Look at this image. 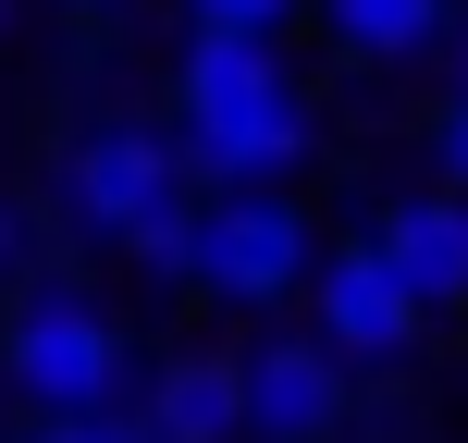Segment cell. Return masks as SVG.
Returning <instances> with one entry per match:
<instances>
[{
    "label": "cell",
    "mask_w": 468,
    "mask_h": 443,
    "mask_svg": "<svg viewBox=\"0 0 468 443\" xmlns=\"http://www.w3.org/2000/svg\"><path fill=\"white\" fill-rule=\"evenodd\" d=\"M186 173H197V161H186V136H148V123H99V136L62 161V210L87 222V234H112V247H123V234H136L148 210H173V197H186Z\"/></svg>",
    "instance_id": "obj_3"
},
{
    "label": "cell",
    "mask_w": 468,
    "mask_h": 443,
    "mask_svg": "<svg viewBox=\"0 0 468 443\" xmlns=\"http://www.w3.org/2000/svg\"><path fill=\"white\" fill-rule=\"evenodd\" d=\"M37 443H161L136 406H87V419H37Z\"/></svg>",
    "instance_id": "obj_11"
},
{
    "label": "cell",
    "mask_w": 468,
    "mask_h": 443,
    "mask_svg": "<svg viewBox=\"0 0 468 443\" xmlns=\"http://www.w3.org/2000/svg\"><path fill=\"white\" fill-rule=\"evenodd\" d=\"M370 247L420 283V308H468V197H407V210H382Z\"/></svg>",
    "instance_id": "obj_8"
},
{
    "label": "cell",
    "mask_w": 468,
    "mask_h": 443,
    "mask_svg": "<svg viewBox=\"0 0 468 443\" xmlns=\"http://www.w3.org/2000/svg\"><path fill=\"white\" fill-rule=\"evenodd\" d=\"M321 25L346 62H420L444 37V0H321Z\"/></svg>",
    "instance_id": "obj_9"
},
{
    "label": "cell",
    "mask_w": 468,
    "mask_h": 443,
    "mask_svg": "<svg viewBox=\"0 0 468 443\" xmlns=\"http://www.w3.org/2000/svg\"><path fill=\"white\" fill-rule=\"evenodd\" d=\"M0 395H13V382H0Z\"/></svg>",
    "instance_id": "obj_16"
},
{
    "label": "cell",
    "mask_w": 468,
    "mask_h": 443,
    "mask_svg": "<svg viewBox=\"0 0 468 443\" xmlns=\"http://www.w3.org/2000/svg\"><path fill=\"white\" fill-rule=\"evenodd\" d=\"M25 271V210H0V283Z\"/></svg>",
    "instance_id": "obj_14"
},
{
    "label": "cell",
    "mask_w": 468,
    "mask_h": 443,
    "mask_svg": "<svg viewBox=\"0 0 468 443\" xmlns=\"http://www.w3.org/2000/svg\"><path fill=\"white\" fill-rule=\"evenodd\" d=\"M123 258H136V271H161V283H197V258H210V210H197V197L148 210L136 234H123Z\"/></svg>",
    "instance_id": "obj_10"
},
{
    "label": "cell",
    "mask_w": 468,
    "mask_h": 443,
    "mask_svg": "<svg viewBox=\"0 0 468 443\" xmlns=\"http://www.w3.org/2000/svg\"><path fill=\"white\" fill-rule=\"evenodd\" d=\"M420 332H431V308H420V283H407L382 247L321 258V345L333 357H407Z\"/></svg>",
    "instance_id": "obj_5"
},
{
    "label": "cell",
    "mask_w": 468,
    "mask_h": 443,
    "mask_svg": "<svg viewBox=\"0 0 468 443\" xmlns=\"http://www.w3.org/2000/svg\"><path fill=\"white\" fill-rule=\"evenodd\" d=\"M186 13H197V25H259V37H271V13H283V0H186Z\"/></svg>",
    "instance_id": "obj_13"
},
{
    "label": "cell",
    "mask_w": 468,
    "mask_h": 443,
    "mask_svg": "<svg viewBox=\"0 0 468 443\" xmlns=\"http://www.w3.org/2000/svg\"><path fill=\"white\" fill-rule=\"evenodd\" d=\"M136 419L161 443H234L247 431V357H173V370H148Z\"/></svg>",
    "instance_id": "obj_7"
},
{
    "label": "cell",
    "mask_w": 468,
    "mask_h": 443,
    "mask_svg": "<svg viewBox=\"0 0 468 443\" xmlns=\"http://www.w3.org/2000/svg\"><path fill=\"white\" fill-rule=\"evenodd\" d=\"M346 431V357L333 345H259L247 357V443H333Z\"/></svg>",
    "instance_id": "obj_6"
},
{
    "label": "cell",
    "mask_w": 468,
    "mask_h": 443,
    "mask_svg": "<svg viewBox=\"0 0 468 443\" xmlns=\"http://www.w3.org/2000/svg\"><path fill=\"white\" fill-rule=\"evenodd\" d=\"M431 148H444V185L468 197V99H456V111H444V123H431Z\"/></svg>",
    "instance_id": "obj_12"
},
{
    "label": "cell",
    "mask_w": 468,
    "mask_h": 443,
    "mask_svg": "<svg viewBox=\"0 0 468 443\" xmlns=\"http://www.w3.org/2000/svg\"><path fill=\"white\" fill-rule=\"evenodd\" d=\"M0 382H13L37 419H87V406H123L136 345H123V321H112L99 296H74V283H25L13 321H0Z\"/></svg>",
    "instance_id": "obj_2"
},
{
    "label": "cell",
    "mask_w": 468,
    "mask_h": 443,
    "mask_svg": "<svg viewBox=\"0 0 468 443\" xmlns=\"http://www.w3.org/2000/svg\"><path fill=\"white\" fill-rule=\"evenodd\" d=\"M173 136H186V161L210 185H271L308 148V87L271 62L259 25H197L186 74H173Z\"/></svg>",
    "instance_id": "obj_1"
},
{
    "label": "cell",
    "mask_w": 468,
    "mask_h": 443,
    "mask_svg": "<svg viewBox=\"0 0 468 443\" xmlns=\"http://www.w3.org/2000/svg\"><path fill=\"white\" fill-rule=\"evenodd\" d=\"M62 13H112V0H62Z\"/></svg>",
    "instance_id": "obj_15"
},
{
    "label": "cell",
    "mask_w": 468,
    "mask_h": 443,
    "mask_svg": "<svg viewBox=\"0 0 468 443\" xmlns=\"http://www.w3.org/2000/svg\"><path fill=\"white\" fill-rule=\"evenodd\" d=\"M296 271H308V222H296V197H271V185L210 197V258H197V283H210V296L271 308V296H296Z\"/></svg>",
    "instance_id": "obj_4"
}]
</instances>
